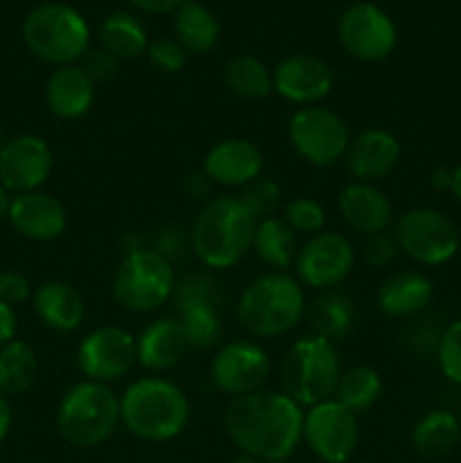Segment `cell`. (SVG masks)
<instances>
[{"label": "cell", "instance_id": "obj_32", "mask_svg": "<svg viewBox=\"0 0 461 463\" xmlns=\"http://www.w3.org/2000/svg\"><path fill=\"white\" fill-rule=\"evenodd\" d=\"M224 81L242 99H265L274 90V80L265 63L253 54H238L224 68Z\"/></svg>", "mask_w": 461, "mask_h": 463}, {"label": "cell", "instance_id": "obj_24", "mask_svg": "<svg viewBox=\"0 0 461 463\" xmlns=\"http://www.w3.org/2000/svg\"><path fill=\"white\" fill-rule=\"evenodd\" d=\"M434 285L420 271H393L380 283L378 307L391 319H411L432 303Z\"/></svg>", "mask_w": 461, "mask_h": 463}, {"label": "cell", "instance_id": "obj_6", "mask_svg": "<svg viewBox=\"0 0 461 463\" xmlns=\"http://www.w3.org/2000/svg\"><path fill=\"white\" fill-rule=\"evenodd\" d=\"M120 425V396L108 384L84 380L63 393L57 432L72 448H98Z\"/></svg>", "mask_w": 461, "mask_h": 463}, {"label": "cell", "instance_id": "obj_28", "mask_svg": "<svg viewBox=\"0 0 461 463\" xmlns=\"http://www.w3.org/2000/svg\"><path fill=\"white\" fill-rule=\"evenodd\" d=\"M298 247V235L285 224L283 217H267L258 222L251 249L271 271H285L294 265Z\"/></svg>", "mask_w": 461, "mask_h": 463}, {"label": "cell", "instance_id": "obj_21", "mask_svg": "<svg viewBox=\"0 0 461 463\" xmlns=\"http://www.w3.org/2000/svg\"><path fill=\"white\" fill-rule=\"evenodd\" d=\"M337 206L342 220L362 235L384 233L393 224L391 202L375 184L353 181L343 185Z\"/></svg>", "mask_w": 461, "mask_h": 463}, {"label": "cell", "instance_id": "obj_30", "mask_svg": "<svg viewBox=\"0 0 461 463\" xmlns=\"http://www.w3.org/2000/svg\"><path fill=\"white\" fill-rule=\"evenodd\" d=\"M99 43L118 61H134L147 52V32L143 23L127 12H116L99 27Z\"/></svg>", "mask_w": 461, "mask_h": 463}, {"label": "cell", "instance_id": "obj_27", "mask_svg": "<svg viewBox=\"0 0 461 463\" xmlns=\"http://www.w3.org/2000/svg\"><path fill=\"white\" fill-rule=\"evenodd\" d=\"M174 39L188 54H206L220 41V21L202 3L185 0L174 12Z\"/></svg>", "mask_w": 461, "mask_h": 463}, {"label": "cell", "instance_id": "obj_49", "mask_svg": "<svg viewBox=\"0 0 461 463\" xmlns=\"http://www.w3.org/2000/svg\"><path fill=\"white\" fill-rule=\"evenodd\" d=\"M229 463H262V461L256 459V457L247 455V452H238V455H235Z\"/></svg>", "mask_w": 461, "mask_h": 463}, {"label": "cell", "instance_id": "obj_40", "mask_svg": "<svg viewBox=\"0 0 461 463\" xmlns=\"http://www.w3.org/2000/svg\"><path fill=\"white\" fill-rule=\"evenodd\" d=\"M118 63L120 61H118L113 54H108L104 48H89L77 66H80L81 71L90 77V81L98 86L107 84V81H111L113 77L118 75Z\"/></svg>", "mask_w": 461, "mask_h": 463}, {"label": "cell", "instance_id": "obj_39", "mask_svg": "<svg viewBox=\"0 0 461 463\" xmlns=\"http://www.w3.org/2000/svg\"><path fill=\"white\" fill-rule=\"evenodd\" d=\"M400 253V247H398L396 238L393 233L384 231V233H375V235H366L364 244H362V258L369 267H389Z\"/></svg>", "mask_w": 461, "mask_h": 463}, {"label": "cell", "instance_id": "obj_35", "mask_svg": "<svg viewBox=\"0 0 461 463\" xmlns=\"http://www.w3.org/2000/svg\"><path fill=\"white\" fill-rule=\"evenodd\" d=\"M283 220L294 233L316 235L325 226V208L312 197H294L283 206Z\"/></svg>", "mask_w": 461, "mask_h": 463}, {"label": "cell", "instance_id": "obj_9", "mask_svg": "<svg viewBox=\"0 0 461 463\" xmlns=\"http://www.w3.org/2000/svg\"><path fill=\"white\" fill-rule=\"evenodd\" d=\"M393 238L405 256L425 267L450 262L459 251V231L455 222L437 208L419 206L402 213L393 224Z\"/></svg>", "mask_w": 461, "mask_h": 463}, {"label": "cell", "instance_id": "obj_10", "mask_svg": "<svg viewBox=\"0 0 461 463\" xmlns=\"http://www.w3.org/2000/svg\"><path fill=\"white\" fill-rule=\"evenodd\" d=\"M287 138L294 152L315 167H333L342 161L351 143L343 118L321 104L294 111L287 125Z\"/></svg>", "mask_w": 461, "mask_h": 463}, {"label": "cell", "instance_id": "obj_31", "mask_svg": "<svg viewBox=\"0 0 461 463\" xmlns=\"http://www.w3.org/2000/svg\"><path fill=\"white\" fill-rule=\"evenodd\" d=\"M36 369L39 362L34 348L21 339L9 342L0 348V393L7 398L23 396L34 383Z\"/></svg>", "mask_w": 461, "mask_h": 463}, {"label": "cell", "instance_id": "obj_50", "mask_svg": "<svg viewBox=\"0 0 461 463\" xmlns=\"http://www.w3.org/2000/svg\"><path fill=\"white\" fill-rule=\"evenodd\" d=\"M262 463H285V461H262Z\"/></svg>", "mask_w": 461, "mask_h": 463}, {"label": "cell", "instance_id": "obj_48", "mask_svg": "<svg viewBox=\"0 0 461 463\" xmlns=\"http://www.w3.org/2000/svg\"><path fill=\"white\" fill-rule=\"evenodd\" d=\"M7 211H9V194L7 190L0 185V224H3V220L7 217Z\"/></svg>", "mask_w": 461, "mask_h": 463}, {"label": "cell", "instance_id": "obj_2", "mask_svg": "<svg viewBox=\"0 0 461 463\" xmlns=\"http://www.w3.org/2000/svg\"><path fill=\"white\" fill-rule=\"evenodd\" d=\"M258 220L240 197L217 194L203 202L190 233L197 260L208 269H230L253 244Z\"/></svg>", "mask_w": 461, "mask_h": 463}, {"label": "cell", "instance_id": "obj_8", "mask_svg": "<svg viewBox=\"0 0 461 463\" xmlns=\"http://www.w3.org/2000/svg\"><path fill=\"white\" fill-rule=\"evenodd\" d=\"M176 289L172 260L158 249H134L116 267L111 294L127 312H152L165 306Z\"/></svg>", "mask_w": 461, "mask_h": 463}, {"label": "cell", "instance_id": "obj_15", "mask_svg": "<svg viewBox=\"0 0 461 463\" xmlns=\"http://www.w3.org/2000/svg\"><path fill=\"white\" fill-rule=\"evenodd\" d=\"M136 362V337L120 326H102L77 346V366L93 383H116Z\"/></svg>", "mask_w": 461, "mask_h": 463}, {"label": "cell", "instance_id": "obj_43", "mask_svg": "<svg viewBox=\"0 0 461 463\" xmlns=\"http://www.w3.org/2000/svg\"><path fill=\"white\" fill-rule=\"evenodd\" d=\"M16 330H18L16 312H14L12 306L0 301V348L7 346L9 342L16 339Z\"/></svg>", "mask_w": 461, "mask_h": 463}, {"label": "cell", "instance_id": "obj_1", "mask_svg": "<svg viewBox=\"0 0 461 463\" xmlns=\"http://www.w3.org/2000/svg\"><path fill=\"white\" fill-rule=\"evenodd\" d=\"M303 407L285 392H253L233 398L224 430L240 452L260 461H285L303 441Z\"/></svg>", "mask_w": 461, "mask_h": 463}, {"label": "cell", "instance_id": "obj_20", "mask_svg": "<svg viewBox=\"0 0 461 463\" xmlns=\"http://www.w3.org/2000/svg\"><path fill=\"white\" fill-rule=\"evenodd\" d=\"M400 161V143L384 129H366L351 138L343 163L355 181L375 184L396 170Z\"/></svg>", "mask_w": 461, "mask_h": 463}, {"label": "cell", "instance_id": "obj_45", "mask_svg": "<svg viewBox=\"0 0 461 463\" xmlns=\"http://www.w3.org/2000/svg\"><path fill=\"white\" fill-rule=\"evenodd\" d=\"M12 420H14V414H12V405H9V398L0 393V443L7 439L9 430H12Z\"/></svg>", "mask_w": 461, "mask_h": 463}, {"label": "cell", "instance_id": "obj_46", "mask_svg": "<svg viewBox=\"0 0 461 463\" xmlns=\"http://www.w3.org/2000/svg\"><path fill=\"white\" fill-rule=\"evenodd\" d=\"M432 185L437 190H450V170L447 167H441L432 175Z\"/></svg>", "mask_w": 461, "mask_h": 463}, {"label": "cell", "instance_id": "obj_37", "mask_svg": "<svg viewBox=\"0 0 461 463\" xmlns=\"http://www.w3.org/2000/svg\"><path fill=\"white\" fill-rule=\"evenodd\" d=\"M437 362L443 378L461 384V317L452 321L437 342Z\"/></svg>", "mask_w": 461, "mask_h": 463}, {"label": "cell", "instance_id": "obj_47", "mask_svg": "<svg viewBox=\"0 0 461 463\" xmlns=\"http://www.w3.org/2000/svg\"><path fill=\"white\" fill-rule=\"evenodd\" d=\"M450 193L461 202V163L450 170Z\"/></svg>", "mask_w": 461, "mask_h": 463}, {"label": "cell", "instance_id": "obj_23", "mask_svg": "<svg viewBox=\"0 0 461 463\" xmlns=\"http://www.w3.org/2000/svg\"><path fill=\"white\" fill-rule=\"evenodd\" d=\"M95 102V84L80 66L54 68L45 81V104L59 120H80Z\"/></svg>", "mask_w": 461, "mask_h": 463}, {"label": "cell", "instance_id": "obj_16", "mask_svg": "<svg viewBox=\"0 0 461 463\" xmlns=\"http://www.w3.org/2000/svg\"><path fill=\"white\" fill-rule=\"evenodd\" d=\"M52 167V149L41 136H16L0 149V185L7 193H34L50 179Z\"/></svg>", "mask_w": 461, "mask_h": 463}, {"label": "cell", "instance_id": "obj_42", "mask_svg": "<svg viewBox=\"0 0 461 463\" xmlns=\"http://www.w3.org/2000/svg\"><path fill=\"white\" fill-rule=\"evenodd\" d=\"M212 185L215 184L208 179L206 172L203 170L193 172V175L185 179V194H188L190 199H203V202H208V199H211Z\"/></svg>", "mask_w": 461, "mask_h": 463}, {"label": "cell", "instance_id": "obj_17", "mask_svg": "<svg viewBox=\"0 0 461 463\" xmlns=\"http://www.w3.org/2000/svg\"><path fill=\"white\" fill-rule=\"evenodd\" d=\"M271 80H274V93L301 107L324 102L334 84L328 63L312 54L285 57L271 72Z\"/></svg>", "mask_w": 461, "mask_h": 463}, {"label": "cell", "instance_id": "obj_34", "mask_svg": "<svg viewBox=\"0 0 461 463\" xmlns=\"http://www.w3.org/2000/svg\"><path fill=\"white\" fill-rule=\"evenodd\" d=\"M179 321L185 330L190 348L197 351H208L217 346L221 339V319L217 306L211 301L190 303V306L179 307Z\"/></svg>", "mask_w": 461, "mask_h": 463}, {"label": "cell", "instance_id": "obj_51", "mask_svg": "<svg viewBox=\"0 0 461 463\" xmlns=\"http://www.w3.org/2000/svg\"><path fill=\"white\" fill-rule=\"evenodd\" d=\"M355 463H375V461H355Z\"/></svg>", "mask_w": 461, "mask_h": 463}, {"label": "cell", "instance_id": "obj_5", "mask_svg": "<svg viewBox=\"0 0 461 463\" xmlns=\"http://www.w3.org/2000/svg\"><path fill=\"white\" fill-rule=\"evenodd\" d=\"M342 373L337 346L312 333L298 337L280 360L283 392L301 407L333 401Z\"/></svg>", "mask_w": 461, "mask_h": 463}, {"label": "cell", "instance_id": "obj_26", "mask_svg": "<svg viewBox=\"0 0 461 463\" xmlns=\"http://www.w3.org/2000/svg\"><path fill=\"white\" fill-rule=\"evenodd\" d=\"M306 317L312 335H319V337L337 344L351 335L357 319V310L348 294L328 289L312 301V306L306 310Z\"/></svg>", "mask_w": 461, "mask_h": 463}, {"label": "cell", "instance_id": "obj_18", "mask_svg": "<svg viewBox=\"0 0 461 463\" xmlns=\"http://www.w3.org/2000/svg\"><path fill=\"white\" fill-rule=\"evenodd\" d=\"M7 220L14 231L25 240L52 242L61 238L66 231L68 213L54 194L34 190V193H23L9 199Z\"/></svg>", "mask_w": 461, "mask_h": 463}, {"label": "cell", "instance_id": "obj_22", "mask_svg": "<svg viewBox=\"0 0 461 463\" xmlns=\"http://www.w3.org/2000/svg\"><path fill=\"white\" fill-rule=\"evenodd\" d=\"M188 339L179 317H163L145 326L136 337V362L143 369L163 373L179 364L188 353Z\"/></svg>", "mask_w": 461, "mask_h": 463}, {"label": "cell", "instance_id": "obj_38", "mask_svg": "<svg viewBox=\"0 0 461 463\" xmlns=\"http://www.w3.org/2000/svg\"><path fill=\"white\" fill-rule=\"evenodd\" d=\"M147 61L154 71L165 72V75H174V72L183 71L185 61H188V52L183 45L176 39H156L149 41L147 45Z\"/></svg>", "mask_w": 461, "mask_h": 463}, {"label": "cell", "instance_id": "obj_36", "mask_svg": "<svg viewBox=\"0 0 461 463\" xmlns=\"http://www.w3.org/2000/svg\"><path fill=\"white\" fill-rule=\"evenodd\" d=\"M240 199H242L244 206L251 211V215L256 217L258 222L267 220L280 203V185L276 184L274 179L262 175L258 176L256 181H251L249 185H244Z\"/></svg>", "mask_w": 461, "mask_h": 463}, {"label": "cell", "instance_id": "obj_14", "mask_svg": "<svg viewBox=\"0 0 461 463\" xmlns=\"http://www.w3.org/2000/svg\"><path fill=\"white\" fill-rule=\"evenodd\" d=\"M339 41L360 61H382L396 48V25L387 12L373 3H355L339 18Z\"/></svg>", "mask_w": 461, "mask_h": 463}, {"label": "cell", "instance_id": "obj_33", "mask_svg": "<svg viewBox=\"0 0 461 463\" xmlns=\"http://www.w3.org/2000/svg\"><path fill=\"white\" fill-rule=\"evenodd\" d=\"M380 393H382V378L378 371L369 364H357L342 373L334 401L342 402L353 414H360L378 402Z\"/></svg>", "mask_w": 461, "mask_h": 463}, {"label": "cell", "instance_id": "obj_19", "mask_svg": "<svg viewBox=\"0 0 461 463\" xmlns=\"http://www.w3.org/2000/svg\"><path fill=\"white\" fill-rule=\"evenodd\" d=\"M203 172L215 185L244 188L265 172L260 147L247 138H224L212 145L203 156Z\"/></svg>", "mask_w": 461, "mask_h": 463}, {"label": "cell", "instance_id": "obj_4", "mask_svg": "<svg viewBox=\"0 0 461 463\" xmlns=\"http://www.w3.org/2000/svg\"><path fill=\"white\" fill-rule=\"evenodd\" d=\"M306 310V292L298 279L285 271H267L242 289L235 315L251 337L274 339L292 333Z\"/></svg>", "mask_w": 461, "mask_h": 463}, {"label": "cell", "instance_id": "obj_44", "mask_svg": "<svg viewBox=\"0 0 461 463\" xmlns=\"http://www.w3.org/2000/svg\"><path fill=\"white\" fill-rule=\"evenodd\" d=\"M134 7H138L140 12L147 14H170L176 12L185 0H129Z\"/></svg>", "mask_w": 461, "mask_h": 463}, {"label": "cell", "instance_id": "obj_3", "mask_svg": "<svg viewBox=\"0 0 461 463\" xmlns=\"http://www.w3.org/2000/svg\"><path fill=\"white\" fill-rule=\"evenodd\" d=\"M120 423L140 441H172L188 428L190 401L172 380L140 378L120 396Z\"/></svg>", "mask_w": 461, "mask_h": 463}, {"label": "cell", "instance_id": "obj_13", "mask_svg": "<svg viewBox=\"0 0 461 463\" xmlns=\"http://www.w3.org/2000/svg\"><path fill=\"white\" fill-rule=\"evenodd\" d=\"M271 371L269 353L258 342L235 339L217 348L211 362V383L230 398L260 392Z\"/></svg>", "mask_w": 461, "mask_h": 463}, {"label": "cell", "instance_id": "obj_7", "mask_svg": "<svg viewBox=\"0 0 461 463\" xmlns=\"http://www.w3.org/2000/svg\"><path fill=\"white\" fill-rule=\"evenodd\" d=\"M21 32L27 50L54 68L75 66L90 48L89 23L75 7L63 3H45L32 9Z\"/></svg>", "mask_w": 461, "mask_h": 463}, {"label": "cell", "instance_id": "obj_12", "mask_svg": "<svg viewBox=\"0 0 461 463\" xmlns=\"http://www.w3.org/2000/svg\"><path fill=\"white\" fill-rule=\"evenodd\" d=\"M353 267H355V247L346 235L334 231H321L307 238V242L298 247L294 260L298 283L319 292L339 288L353 274Z\"/></svg>", "mask_w": 461, "mask_h": 463}, {"label": "cell", "instance_id": "obj_29", "mask_svg": "<svg viewBox=\"0 0 461 463\" xmlns=\"http://www.w3.org/2000/svg\"><path fill=\"white\" fill-rule=\"evenodd\" d=\"M461 439V423L452 411L434 410L425 414L411 430V443L425 459L450 455Z\"/></svg>", "mask_w": 461, "mask_h": 463}, {"label": "cell", "instance_id": "obj_11", "mask_svg": "<svg viewBox=\"0 0 461 463\" xmlns=\"http://www.w3.org/2000/svg\"><path fill=\"white\" fill-rule=\"evenodd\" d=\"M303 441L316 459L325 463H348L360 443L357 414L333 401L307 407L303 414Z\"/></svg>", "mask_w": 461, "mask_h": 463}, {"label": "cell", "instance_id": "obj_25", "mask_svg": "<svg viewBox=\"0 0 461 463\" xmlns=\"http://www.w3.org/2000/svg\"><path fill=\"white\" fill-rule=\"evenodd\" d=\"M34 312L50 330L72 333L84 324L86 306L81 294L63 280H45L32 294Z\"/></svg>", "mask_w": 461, "mask_h": 463}, {"label": "cell", "instance_id": "obj_41", "mask_svg": "<svg viewBox=\"0 0 461 463\" xmlns=\"http://www.w3.org/2000/svg\"><path fill=\"white\" fill-rule=\"evenodd\" d=\"M32 297V285L21 271L3 269L0 271V301L7 306H18Z\"/></svg>", "mask_w": 461, "mask_h": 463}]
</instances>
